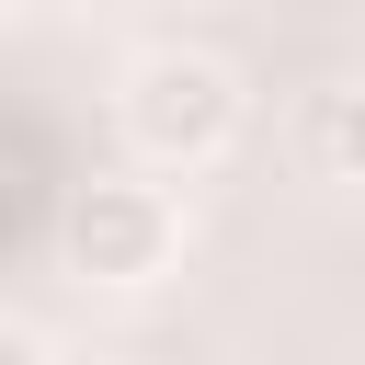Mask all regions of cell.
<instances>
[{
    "label": "cell",
    "mask_w": 365,
    "mask_h": 365,
    "mask_svg": "<svg viewBox=\"0 0 365 365\" xmlns=\"http://www.w3.org/2000/svg\"><path fill=\"white\" fill-rule=\"evenodd\" d=\"M0 11H11V0H0Z\"/></svg>",
    "instance_id": "obj_5"
},
{
    "label": "cell",
    "mask_w": 365,
    "mask_h": 365,
    "mask_svg": "<svg viewBox=\"0 0 365 365\" xmlns=\"http://www.w3.org/2000/svg\"><path fill=\"white\" fill-rule=\"evenodd\" d=\"M114 125H125V148H137L148 171H205V160H228V137H240V80H228L217 57H194V46H160V57L125 68Z\"/></svg>",
    "instance_id": "obj_1"
},
{
    "label": "cell",
    "mask_w": 365,
    "mask_h": 365,
    "mask_svg": "<svg viewBox=\"0 0 365 365\" xmlns=\"http://www.w3.org/2000/svg\"><path fill=\"white\" fill-rule=\"evenodd\" d=\"M308 148H319V182H365V91H319V125H308Z\"/></svg>",
    "instance_id": "obj_3"
},
{
    "label": "cell",
    "mask_w": 365,
    "mask_h": 365,
    "mask_svg": "<svg viewBox=\"0 0 365 365\" xmlns=\"http://www.w3.org/2000/svg\"><path fill=\"white\" fill-rule=\"evenodd\" d=\"M34 354H46V331L34 319H0V365H34Z\"/></svg>",
    "instance_id": "obj_4"
},
{
    "label": "cell",
    "mask_w": 365,
    "mask_h": 365,
    "mask_svg": "<svg viewBox=\"0 0 365 365\" xmlns=\"http://www.w3.org/2000/svg\"><path fill=\"white\" fill-rule=\"evenodd\" d=\"M171 262H182V205H171L160 182H80V205H68V274H80V285L137 297V285H160Z\"/></svg>",
    "instance_id": "obj_2"
}]
</instances>
